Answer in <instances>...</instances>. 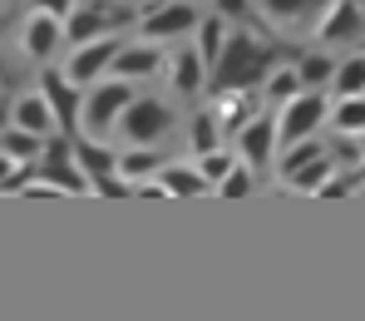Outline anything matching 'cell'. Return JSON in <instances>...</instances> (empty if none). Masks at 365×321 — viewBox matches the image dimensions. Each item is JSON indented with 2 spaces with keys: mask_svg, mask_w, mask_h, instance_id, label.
<instances>
[{
  "mask_svg": "<svg viewBox=\"0 0 365 321\" xmlns=\"http://www.w3.org/2000/svg\"><path fill=\"white\" fill-rule=\"evenodd\" d=\"M222 143V119L212 114V109H202V114H192V153L202 158V153H212Z\"/></svg>",
  "mask_w": 365,
  "mask_h": 321,
  "instance_id": "484cf974",
  "label": "cell"
},
{
  "mask_svg": "<svg viewBox=\"0 0 365 321\" xmlns=\"http://www.w3.org/2000/svg\"><path fill=\"white\" fill-rule=\"evenodd\" d=\"M197 50H202L207 69L222 60V50H227V15H212V20L197 25Z\"/></svg>",
  "mask_w": 365,
  "mask_h": 321,
  "instance_id": "7402d4cb",
  "label": "cell"
},
{
  "mask_svg": "<svg viewBox=\"0 0 365 321\" xmlns=\"http://www.w3.org/2000/svg\"><path fill=\"white\" fill-rule=\"evenodd\" d=\"M331 5L336 0H257V10L267 15V25H277V30H311V35L331 15Z\"/></svg>",
  "mask_w": 365,
  "mask_h": 321,
  "instance_id": "52a82bcc",
  "label": "cell"
},
{
  "mask_svg": "<svg viewBox=\"0 0 365 321\" xmlns=\"http://www.w3.org/2000/svg\"><path fill=\"white\" fill-rule=\"evenodd\" d=\"M40 89H45V99L60 119V133L79 138L84 133V84H74L64 69H50V74H40Z\"/></svg>",
  "mask_w": 365,
  "mask_h": 321,
  "instance_id": "277c9868",
  "label": "cell"
},
{
  "mask_svg": "<svg viewBox=\"0 0 365 321\" xmlns=\"http://www.w3.org/2000/svg\"><path fill=\"white\" fill-rule=\"evenodd\" d=\"M217 15H227V20H247L252 5H247V0H217Z\"/></svg>",
  "mask_w": 365,
  "mask_h": 321,
  "instance_id": "4dcf8cb0",
  "label": "cell"
},
{
  "mask_svg": "<svg viewBox=\"0 0 365 321\" xmlns=\"http://www.w3.org/2000/svg\"><path fill=\"white\" fill-rule=\"evenodd\" d=\"M202 74H207V60H202L197 45L173 55V89H178V94H197V89H202Z\"/></svg>",
  "mask_w": 365,
  "mask_h": 321,
  "instance_id": "d6986e66",
  "label": "cell"
},
{
  "mask_svg": "<svg viewBox=\"0 0 365 321\" xmlns=\"http://www.w3.org/2000/svg\"><path fill=\"white\" fill-rule=\"evenodd\" d=\"M297 69H302L306 89H321V84H331V79H336V60H331L326 50H316V55H302V60H297Z\"/></svg>",
  "mask_w": 365,
  "mask_h": 321,
  "instance_id": "83f0119b",
  "label": "cell"
},
{
  "mask_svg": "<svg viewBox=\"0 0 365 321\" xmlns=\"http://www.w3.org/2000/svg\"><path fill=\"white\" fill-rule=\"evenodd\" d=\"M237 163H242L237 153H222V148H212V153H202V163H197V168L207 173V183H222V178H227Z\"/></svg>",
  "mask_w": 365,
  "mask_h": 321,
  "instance_id": "f1b7e54d",
  "label": "cell"
},
{
  "mask_svg": "<svg viewBox=\"0 0 365 321\" xmlns=\"http://www.w3.org/2000/svg\"><path fill=\"white\" fill-rule=\"evenodd\" d=\"M133 99H138V94L128 89V79H119V74L89 84V89H84V133H89V138L114 133L119 119H123V109H128Z\"/></svg>",
  "mask_w": 365,
  "mask_h": 321,
  "instance_id": "7a4b0ae2",
  "label": "cell"
},
{
  "mask_svg": "<svg viewBox=\"0 0 365 321\" xmlns=\"http://www.w3.org/2000/svg\"><path fill=\"white\" fill-rule=\"evenodd\" d=\"M331 173H336V158H331V148H326L321 158H311L302 173H292L287 183H292V188H302V193H321L326 183H331Z\"/></svg>",
  "mask_w": 365,
  "mask_h": 321,
  "instance_id": "603a6c76",
  "label": "cell"
},
{
  "mask_svg": "<svg viewBox=\"0 0 365 321\" xmlns=\"http://www.w3.org/2000/svg\"><path fill=\"white\" fill-rule=\"evenodd\" d=\"M35 10H45V15H60V20H69V15H74V0H35Z\"/></svg>",
  "mask_w": 365,
  "mask_h": 321,
  "instance_id": "1f68e13d",
  "label": "cell"
},
{
  "mask_svg": "<svg viewBox=\"0 0 365 321\" xmlns=\"http://www.w3.org/2000/svg\"><path fill=\"white\" fill-rule=\"evenodd\" d=\"M326 94L321 89H306L297 94L292 104H282V148H292V143H302V138H316V128L326 124Z\"/></svg>",
  "mask_w": 365,
  "mask_h": 321,
  "instance_id": "8992f818",
  "label": "cell"
},
{
  "mask_svg": "<svg viewBox=\"0 0 365 321\" xmlns=\"http://www.w3.org/2000/svg\"><path fill=\"white\" fill-rule=\"evenodd\" d=\"M0 153H10L15 163H40L45 138L30 133V128H20V124H5V128H0Z\"/></svg>",
  "mask_w": 365,
  "mask_h": 321,
  "instance_id": "e0dca14e",
  "label": "cell"
},
{
  "mask_svg": "<svg viewBox=\"0 0 365 321\" xmlns=\"http://www.w3.org/2000/svg\"><path fill=\"white\" fill-rule=\"evenodd\" d=\"M262 94H267V104H272V109L292 104L297 94H306L302 69H297V64H287V69H272V74H267V84H262Z\"/></svg>",
  "mask_w": 365,
  "mask_h": 321,
  "instance_id": "ac0fdd59",
  "label": "cell"
},
{
  "mask_svg": "<svg viewBox=\"0 0 365 321\" xmlns=\"http://www.w3.org/2000/svg\"><path fill=\"white\" fill-rule=\"evenodd\" d=\"M316 40H321V50H331V45H351V40H365V10H361V0H336V5H331V15L316 25Z\"/></svg>",
  "mask_w": 365,
  "mask_h": 321,
  "instance_id": "9c48e42d",
  "label": "cell"
},
{
  "mask_svg": "<svg viewBox=\"0 0 365 321\" xmlns=\"http://www.w3.org/2000/svg\"><path fill=\"white\" fill-rule=\"evenodd\" d=\"M158 183H163L168 193H178V198L212 193V183H207V173H202V168H178V163H173V168H163V173H158Z\"/></svg>",
  "mask_w": 365,
  "mask_h": 321,
  "instance_id": "44dd1931",
  "label": "cell"
},
{
  "mask_svg": "<svg viewBox=\"0 0 365 321\" xmlns=\"http://www.w3.org/2000/svg\"><path fill=\"white\" fill-rule=\"evenodd\" d=\"M10 124L30 128V133H40V138L60 133V119H55V109H50L45 89H40V94H20V99H15V109H10Z\"/></svg>",
  "mask_w": 365,
  "mask_h": 321,
  "instance_id": "7c38bea8",
  "label": "cell"
},
{
  "mask_svg": "<svg viewBox=\"0 0 365 321\" xmlns=\"http://www.w3.org/2000/svg\"><path fill=\"white\" fill-rule=\"evenodd\" d=\"M217 193H222V198H247V193H252V163H237V168L217 183Z\"/></svg>",
  "mask_w": 365,
  "mask_h": 321,
  "instance_id": "f546056e",
  "label": "cell"
},
{
  "mask_svg": "<svg viewBox=\"0 0 365 321\" xmlns=\"http://www.w3.org/2000/svg\"><path fill=\"white\" fill-rule=\"evenodd\" d=\"M64 45V20L60 15H45V10H35L30 20H25V55L30 60H50L55 50Z\"/></svg>",
  "mask_w": 365,
  "mask_h": 321,
  "instance_id": "8fae6325",
  "label": "cell"
},
{
  "mask_svg": "<svg viewBox=\"0 0 365 321\" xmlns=\"http://www.w3.org/2000/svg\"><path fill=\"white\" fill-rule=\"evenodd\" d=\"M361 148H365V138H361Z\"/></svg>",
  "mask_w": 365,
  "mask_h": 321,
  "instance_id": "d6a6232c",
  "label": "cell"
},
{
  "mask_svg": "<svg viewBox=\"0 0 365 321\" xmlns=\"http://www.w3.org/2000/svg\"><path fill=\"white\" fill-rule=\"evenodd\" d=\"M277 143H282V114H277V109L257 114V119L237 133V153H242V163H252V168H267L272 153H277Z\"/></svg>",
  "mask_w": 365,
  "mask_h": 321,
  "instance_id": "ba28073f",
  "label": "cell"
},
{
  "mask_svg": "<svg viewBox=\"0 0 365 321\" xmlns=\"http://www.w3.org/2000/svg\"><path fill=\"white\" fill-rule=\"evenodd\" d=\"M168 128H173V104L158 99V94H138V99L123 109L119 138L128 143V148H148V143H158Z\"/></svg>",
  "mask_w": 365,
  "mask_h": 321,
  "instance_id": "3957f363",
  "label": "cell"
},
{
  "mask_svg": "<svg viewBox=\"0 0 365 321\" xmlns=\"http://www.w3.org/2000/svg\"><path fill=\"white\" fill-rule=\"evenodd\" d=\"M163 64V50H158V40H138V45H123L119 60L109 74H119V79H143V74H153Z\"/></svg>",
  "mask_w": 365,
  "mask_h": 321,
  "instance_id": "5bb4252c",
  "label": "cell"
},
{
  "mask_svg": "<svg viewBox=\"0 0 365 321\" xmlns=\"http://www.w3.org/2000/svg\"><path fill=\"white\" fill-rule=\"evenodd\" d=\"M119 15H109L104 5H79L69 20H64V40H74V45H89V40H99L109 25H114Z\"/></svg>",
  "mask_w": 365,
  "mask_h": 321,
  "instance_id": "9a60e30c",
  "label": "cell"
},
{
  "mask_svg": "<svg viewBox=\"0 0 365 321\" xmlns=\"http://www.w3.org/2000/svg\"><path fill=\"white\" fill-rule=\"evenodd\" d=\"M277 69V45H267L262 35H227L222 60L212 64V89H257L267 84V74Z\"/></svg>",
  "mask_w": 365,
  "mask_h": 321,
  "instance_id": "6da1fadb",
  "label": "cell"
},
{
  "mask_svg": "<svg viewBox=\"0 0 365 321\" xmlns=\"http://www.w3.org/2000/svg\"><path fill=\"white\" fill-rule=\"evenodd\" d=\"M326 153V143H316V138H302V143H292V148H282V158H277V173L282 178H292V173H302L311 158H321Z\"/></svg>",
  "mask_w": 365,
  "mask_h": 321,
  "instance_id": "4316f807",
  "label": "cell"
},
{
  "mask_svg": "<svg viewBox=\"0 0 365 321\" xmlns=\"http://www.w3.org/2000/svg\"><path fill=\"white\" fill-rule=\"evenodd\" d=\"M123 40L119 35H99V40H89V45H74V55H69V64H64V74L74 79V84H99V79H109V69H114V60H119Z\"/></svg>",
  "mask_w": 365,
  "mask_h": 321,
  "instance_id": "5b68a950",
  "label": "cell"
},
{
  "mask_svg": "<svg viewBox=\"0 0 365 321\" xmlns=\"http://www.w3.org/2000/svg\"><path fill=\"white\" fill-rule=\"evenodd\" d=\"M119 173L128 183H148V178H158L163 173V153L148 143V148H133V153H119Z\"/></svg>",
  "mask_w": 365,
  "mask_h": 321,
  "instance_id": "ffe728a7",
  "label": "cell"
},
{
  "mask_svg": "<svg viewBox=\"0 0 365 321\" xmlns=\"http://www.w3.org/2000/svg\"><path fill=\"white\" fill-rule=\"evenodd\" d=\"M252 104H257V99H252V89H222V94H217V109H212V114L222 119V133H232V138H237V133L252 124V119H247V114H252Z\"/></svg>",
  "mask_w": 365,
  "mask_h": 321,
  "instance_id": "2e32d148",
  "label": "cell"
},
{
  "mask_svg": "<svg viewBox=\"0 0 365 321\" xmlns=\"http://www.w3.org/2000/svg\"><path fill=\"white\" fill-rule=\"evenodd\" d=\"M202 20H197V10L192 5H182V0H173V5H158V10H148L143 15V35L148 40H178V35H192Z\"/></svg>",
  "mask_w": 365,
  "mask_h": 321,
  "instance_id": "30bf717a",
  "label": "cell"
},
{
  "mask_svg": "<svg viewBox=\"0 0 365 321\" xmlns=\"http://www.w3.org/2000/svg\"><path fill=\"white\" fill-rule=\"evenodd\" d=\"M331 89H336L341 99H351V94H365V50L336 64V79H331Z\"/></svg>",
  "mask_w": 365,
  "mask_h": 321,
  "instance_id": "cb8c5ba5",
  "label": "cell"
},
{
  "mask_svg": "<svg viewBox=\"0 0 365 321\" xmlns=\"http://www.w3.org/2000/svg\"><path fill=\"white\" fill-rule=\"evenodd\" d=\"M331 128H336V133H356V138H365V94L341 99L336 114H331Z\"/></svg>",
  "mask_w": 365,
  "mask_h": 321,
  "instance_id": "d4e9b609",
  "label": "cell"
},
{
  "mask_svg": "<svg viewBox=\"0 0 365 321\" xmlns=\"http://www.w3.org/2000/svg\"><path fill=\"white\" fill-rule=\"evenodd\" d=\"M74 158H79V168L89 173V183H99V178H114L119 173V153L114 148H104L99 138H89V133H79L74 138Z\"/></svg>",
  "mask_w": 365,
  "mask_h": 321,
  "instance_id": "4fadbf2b",
  "label": "cell"
}]
</instances>
